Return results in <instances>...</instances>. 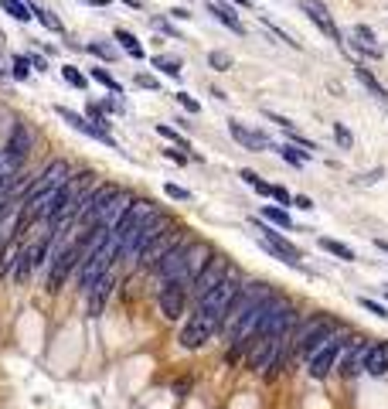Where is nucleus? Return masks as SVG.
Segmentation results:
<instances>
[{"label": "nucleus", "mask_w": 388, "mask_h": 409, "mask_svg": "<svg viewBox=\"0 0 388 409\" xmlns=\"http://www.w3.org/2000/svg\"><path fill=\"white\" fill-rule=\"evenodd\" d=\"M157 133L164 137V140H170L177 150H191V143H188V137H181L174 126H167V123H157Z\"/></svg>", "instance_id": "f704fd0d"}, {"label": "nucleus", "mask_w": 388, "mask_h": 409, "mask_svg": "<svg viewBox=\"0 0 388 409\" xmlns=\"http://www.w3.org/2000/svg\"><path fill=\"white\" fill-rule=\"evenodd\" d=\"M259 232H263V249H270L276 259H283V263H290V266H300V249L290 243L279 229H272V225H259Z\"/></svg>", "instance_id": "ddd939ff"}, {"label": "nucleus", "mask_w": 388, "mask_h": 409, "mask_svg": "<svg viewBox=\"0 0 388 409\" xmlns=\"http://www.w3.org/2000/svg\"><path fill=\"white\" fill-rule=\"evenodd\" d=\"M17 259H21V243H17V239L3 243V249H0V280H7V277L14 273Z\"/></svg>", "instance_id": "b1692460"}, {"label": "nucleus", "mask_w": 388, "mask_h": 409, "mask_svg": "<svg viewBox=\"0 0 388 409\" xmlns=\"http://www.w3.org/2000/svg\"><path fill=\"white\" fill-rule=\"evenodd\" d=\"M293 204H297V208H303V211H310L313 198H307V195H297V198H293Z\"/></svg>", "instance_id": "6e6d98bb"}, {"label": "nucleus", "mask_w": 388, "mask_h": 409, "mask_svg": "<svg viewBox=\"0 0 388 409\" xmlns=\"http://www.w3.org/2000/svg\"><path fill=\"white\" fill-rule=\"evenodd\" d=\"M300 7H303V14L310 17V21L320 28V31H324V35H327V38L344 48V35H341V28L334 24V17H330V10H327V3H324V0H300Z\"/></svg>", "instance_id": "2eb2a0df"}, {"label": "nucleus", "mask_w": 388, "mask_h": 409, "mask_svg": "<svg viewBox=\"0 0 388 409\" xmlns=\"http://www.w3.org/2000/svg\"><path fill=\"white\" fill-rule=\"evenodd\" d=\"M130 204H133V195L119 188L116 195L106 202V208L99 211V218H96V225H92V229H106V232H113V225H116L119 218L126 215V208H130Z\"/></svg>", "instance_id": "6ab92c4d"}, {"label": "nucleus", "mask_w": 388, "mask_h": 409, "mask_svg": "<svg viewBox=\"0 0 388 409\" xmlns=\"http://www.w3.org/2000/svg\"><path fill=\"white\" fill-rule=\"evenodd\" d=\"M119 259V239H113V236H106V243L99 245L96 252H89V259L78 266L76 280H78V290L82 293H89L92 286L99 284L109 270H113V263Z\"/></svg>", "instance_id": "7ed1b4c3"}, {"label": "nucleus", "mask_w": 388, "mask_h": 409, "mask_svg": "<svg viewBox=\"0 0 388 409\" xmlns=\"http://www.w3.org/2000/svg\"><path fill=\"white\" fill-rule=\"evenodd\" d=\"M150 24H154L157 31H164L167 38H177V41H181V35H177V28H174V24H170L167 17H160V14H157V17H150Z\"/></svg>", "instance_id": "a18cd8bd"}, {"label": "nucleus", "mask_w": 388, "mask_h": 409, "mask_svg": "<svg viewBox=\"0 0 388 409\" xmlns=\"http://www.w3.org/2000/svg\"><path fill=\"white\" fill-rule=\"evenodd\" d=\"M272 293V284H266V280H242V286H238V293H235L232 307L225 311V321H222V334L229 338L235 327H238V321L249 314V311H256L259 304H266Z\"/></svg>", "instance_id": "f03ea898"}, {"label": "nucleus", "mask_w": 388, "mask_h": 409, "mask_svg": "<svg viewBox=\"0 0 388 409\" xmlns=\"http://www.w3.org/2000/svg\"><path fill=\"white\" fill-rule=\"evenodd\" d=\"M334 140H337L341 150H351V147H354V137H351V130L344 123H334Z\"/></svg>", "instance_id": "c03bdc74"}, {"label": "nucleus", "mask_w": 388, "mask_h": 409, "mask_svg": "<svg viewBox=\"0 0 388 409\" xmlns=\"http://www.w3.org/2000/svg\"><path fill=\"white\" fill-rule=\"evenodd\" d=\"M31 14L38 17V21L44 24V28H48V31H62V21H58V17H55L51 10H44V7H31Z\"/></svg>", "instance_id": "79ce46f5"}, {"label": "nucleus", "mask_w": 388, "mask_h": 409, "mask_svg": "<svg viewBox=\"0 0 388 409\" xmlns=\"http://www.w3.org/2000/svg\"><path fill=\"white\" fill-rule=\"evenodd\" d=\"M150 65H154V69H160L164 76H174V79H177V76H181V69H184V62H181L177 55H154V58H150Z\"/></svg>", "instance_id": "c85d7f7f"}, {"label": "nucleus", "mask_w": 388, "mask_h": 409, "mask_svg": "<svg viewBox=\"0 0 388 409\" xmlns=\"http://www.w3.org/2000/svg\"><path fill=\"white\" fill-rule=\"evenodd\" d=\"M85 51H89V55H96V58H103V62H116V48H113V44H109V41H103V38H96V41H89V44H85Z\"/></svg>", "instance_id": "2f4dec72"}, {"label": "nucleus", "mask_w": 388, "mask_h": 409, "mask_svg": "<svg viewBox=\"0 0 388 409\" xmlns=\"http://www.w3.org/2000/svg\"><path fill=\"white\" fill-rule=\"evenodd\" d=\"M242 181H245L249 188H256L259 195H266V198H272V184H270V181H263V177H259L256 171H249V167H245V171H242Z\"/></svg>", "instance_id": "e433bc0d"}, {"label": "nucleus", "mask_w": 388, "mask_h": 409, "mask_svg": "<svg viewBox=\"0 0 388 409\" xmlns=\"http://www.w3.org/2000/svg\"><path fill=\"white\" fill-rule=\"evenodd\" d=\"M286 341H290V338H283V334H263V338H252V341H249V348H245V358H242V362H245V368H249V372H256V375H259V372H266L272 358L286 348Z\"/></svg>", "instance_id": "0eeeda50"}, {"label": "nucleus", "mask_w": 388, "mask_h": 409, "mask_svg": "<svg viewBox=\"0 0 388 409\" xmlns=\"http://www.w3.org/2000/svg\"><path fill=\"white\" fill-rule=\"evenodd\" d=\"M320 249H327L330 256H337V259H344V263H354V249L351 245H344V243H337V239H320Z\"/></svg>", "instance_id": "72a5a7b5"}, {"label": "nucleus", "mask_w": 388, "mask_h": 409, "mask_svg": "<svg viewBox=\"0 0 388 409\" xmlns=\"http://www.w3.org/2000/svg\"><path fill=\"white\" fill-rule=\"evenodd\" d=\"M354 76L361 79V85H364V89L371 92V96H378L382 103H388V92H385V85H382V82L375 79V76H371V72H368L364 65H358V69H354Z\"/></svg>", "instance_id": "cd10ccee"}, {"label": "nucleus", "mask_w": 388, "mask_h": 409, "mask_svg": "<svg viewBox=\"0 0 388 409\" xmlns=\"http://www.w3.org/2000/svg\"><path fill=\"white\" fill-rule=\"evenodd\" d=\"M28 62H31V69H38V72H44V69H48V62H44L41 55H28Z\"/></svg>", "instance_id": "4d7b16f0"}, {"label": "nucleus", "mask_w": 388, "mask_h": 409, "mask_svg": "<svg viewBox=\"0 0 388 409\" xmlns=\"http://www.w3.org/2000/svg\"><path fill=\"white\" fill-rule=\"evenodd\" d=\"M368 348H371V338L364 334H348L344 345H341V358H337V372L344 378H358L364 375V358H368Z\"/></svg>", "instance_id": "6e6552de"}, {"label": "nucleus", "mask_w": 388, "mask_h": 409, "mask_svg": "<svg viewBox=\"0 0 388 409\" xmlns=\"http://www.w3.org/2000/svg\"><path fill=\"white\" fill-rule=\"evenodd\" d=\"M351 331L348 327H341V331H334L317 351H313L310 358H307V375L310 378H327L334 368H337V358H341V345H344V338H348Z\"/></svg>", "instance_id": "39448f33"}, {"label": "nucleus", "mask_w": 388, "mask_h": 409, "mask_svg": "<svg viewBox=\"0 0 388 409\" xmlns=\"http://www.w3.org/2000/svg\"><path fill=\"white\" fill-rule=\"evenodd\" d=\"M263 218H266V222H272L276 229H286V232L293 229V218H290V211H286V208H276V204H263Z\"/></svg>", "instance_id": "c756f323"}, {"label": "nucleus", "mask_w": 388, "mask_h": 409, "mask_svg": "<svg viewBox=\"0 0 388 409\" xmlns=\"http://www.w3.org/2000/svg\"><path fill=\"white\" fill-rule=\"evenodd\" d=\"M123 3L133 7V10H143V7H147V0H123Z\"/></svg>", "instance_id": "052dcab7"}, {"label": "nucleus", "mask_w": 388, "mask_h": 409, "mask_svg": "<svg viewBox=\"0 0 388 409\" xmlns=\"http://www.w3.org/2000/svg\"><path fill=\"white\" fill-rule=\"evenodd\" d=\"M0 76H10V58L0 55Z\"/></svg>", "instance_id": "bf43d9fd"}, {"label": "nucleus", "mask_w": 388, "mask_h": 409, "mask_svg": "<svg viewBox=\"0 0 388 409\" xmlns=\"http://www.w3.org/2000/svg\"><path fill=\"white\" fill-rule=\"evenodd\" d=\"M266 120H272L279 130H283V133H286V130H293V120H286V116H279V113H272V110L266 113Z\"/></svg>", "instance_id": "864d4df0"}, {"label": "nucleus", "mask_w": 388, "mask_h": 409, "mask_svg": "<svg viewBox=\"0 0 388 409\" xmlns=\"http://www.w3.org/2000/svg\"><path fill=\"white\" fill-rule=\"evenodd\" d=\"M164 191H167L174 202H191V191H188V188H181V184H174V181H167V184H164Z\"/></svg>", "instance_id": "49530a36"}, {"label": "nucleus", "mask_w": 388, "mask_h": 409, "mask_svg": "<svg viewBox=\"0 0 388 409\" xmlns=\"http://www.w3.org/2000/svg\"><path fill=\"white\" fill-rule=\"evenodd\" d=\"M272 198H276L279 204H293V195H290L283 184H272Z\"/></svg>", "instance_id": "8fccbe9b"}, {"label": "nucleus", "mask_w": 388, "mask_h": 409, "mask_svg": "<svg viewBox=\"0 0 388 409\" xmlns=\"http://www.w3.org/2000/svg\"><path fill=\"white\" fill-rule=\"evenodd\" d=\"M89 79H96L99 85H106L113 96H119V92H123V82H119L116 76L109 72V69H89Z\"/></svg>", "instance_id": "7c9ffc66"}, {"label": "nucleus", "mask_w": 388, "mask_h": 409, "mask_svg": "<svg viewBox=\"0 0 388 409\" xmlns=\"http://www.w3.org/2000/svg\"><path fill=\"white\" fill-rule=\"evenodd\" d=\"M259 21H263V24H266V28H270V31H272V35H276L279 41H286L290 48H297V51H300V41L293 38V35H290V31H286L283 24H276V21H272L270 14H263V10H259Z\"/></svg>", "instance_id": "473e14b6"}, {"label": "nucleus", "mask_w": 388, "mask_h": 409, "mask_svg": "<svg viewBox=\"0 0 388 409\" xmlns=\"http://www.w3.org/2000/svg\"><path fill=\"white\" fill-rule=\"evenodd\" d=\"M286 137H290V143H293V147H300V150H303V154H310V157H313V150H320V147H317L313 140H307L297 126H293V130H286Z\"/></svg>", "instance_id": "ea45409f"}, {"label": "nucleus", "mask_w": 388, "mask_h": 409, "mask_svg": "<svg viewBox=\"0 0 388 409\" xmlns=\"http://www.w3.org/2000/svg\"><path fill=\"white\" fill-rule=\"evenodd\" d=\"M154 211H157V204H154V202H147V198H133V204L126 208V215H123L116 225H113V232H109V236L123 243V239H126V236H130V232H133V229H136V225H140L143 218H150Z\"/></svg>", "instance_id": "4468645a"}, {"label": "nucleus", "mask_w": 388, "mask_h": 409, "mask_svg": "<svg viewBox=\"0 0 388 409\" xmlns=\"http://www.w3.org/2000/svg\"><path fill=\"white\" fill-rule=\"evenodd\" d=\"M28 150H31V133H28V126L24 123H14V130H10V137H7V147H3V154L10 157V161H24L28 157Z\"/></svg>", "instance_id": "aec40b11"}, {"label": "nucleus", "mask_w": 388, "mask_h": 409, "mask_svg": "<svg viewBox=\"0 0 388 409\" xmlns=\"http://www.w3.org/2000/svg\"><path fill=\"white\" fill-rule=\"evenodd\" d=\"M55 113H58L62 120L69 123L72 130H78L82 137H89V140H99V143H106V147H113V150H116V140H113V137H109L106 130H99L96 123H89L85 116H78L76 110H69V106H62V103H58V106H55Z\"/></svg>", "instance_id": "f3484780"}, {"label": "nucleus", "mask_w": 388, "mask_h": 409, "mask_svg": "<svg viewBox=\"0 0 388 409\" xmlns=\"http://www.w3.org/2000/svg\"><path fill=\"white\" fill-rule=\"evenodd\" d=\"M211 338H218V327L211 324V321H204V317H197V314H191V317L184 321V327H181V334H177L181 348H188V351L204 348Z\"/></svg>", "instance_id": "f8f14e48"}, {"label": "nucleus", "mask_w": 388, "mask_h": 409, "mask_svg": "<svg viewBox=\"0 0 388 409\" xmlns=\"http://www.w3.org/2000/svg\"><path fill=\"white\" fill-rule=\"evenodd\" d=\"M62 79L69 82L72 89H85V85H89V76H82L76 65H65V69H62Z\"/></svg>", "instance_id": "a19ab883"}, {"label": "nucleus", "mask_w": 388, "mask_h": 409, "mask_svg": "<svg viewBox=\"0 0 388 409\" xmlns=\"http://www.w3.org/2000/svg\"><path fill=\"white\" fill-rule=\"evenodd\" d=\"M375 245H378V249H385V252H388V243H385V239H375Z\"/></svg>", "instance_id": "0e129e2a"}, {"label": "nucleus", "mask_w": 388, "mask_h": 409, "mask_svg": "<svg viewBox=\"0 0 388 409\" xmlns=\"http://www.w3.org/2000/svg\"><path fill=\"white\" fill-rule=\"evenodd\" d=\"M85 120H89V123H96V126H99V130H109V120H106V116H103V110H99V106H96V103H92V99H89V103H85Z\"/></svg>", "instance_id": "37998d69"}, {"label": "nucleus", "mask_w": 388, "mask_h": 409, "mask_svg": "<svg viewBox=\"0 0 388 409\" xmlns=\"http://www.w3.org/2000/svg\"><path fill=\"white\" fill-rule=\"evenodd\" d=\"M208 14L218 21V24H225V28H232L235 35H245V28H242V21L235 17L232 7H225V3H208Z\"/></svg>", "instance_id": "393cba45"}, {"label": "nucleus", "mask_w": 388, "mask_h": 409, "mask_svg": "<svg viewBox=\"0 0 388 409\" xmlns=\"http://www.w3.org/2000/svg\"><path fill=\"white\" fill-rule=\"evenodd\" d=\"M99 110H109V113H123V103H119V99H113V96H106Z\"/></svg>", "instance_id": "5fc2aeb1"}, {"label": "nucleus", "mask_w": 388, "mask_h": 409, "mask_svg": "<svg viewBox=\"0 0 388 409\" xmlns=\"http://www.w3.org/2000/svg\"><path fill=\"white\" fill-rule=\"evenodd\" d=\"M0 10H3V14H10L14 21H21V24H28V21L35 17L28 0H0Z\"/></svg>", "instance_id": "bb28decb"}, {"label": "nucleus", "mask_w": 388, "mask_h": 409, "mask_svg": "<svg viewBox=\"0 0 388 409\" xmlns=\"http://www.w3.org/2000/svg\"><path fill=\"white\" fill-rule=\"evenodd\" d=\"M136 85H140V89H150V92H157V89H160V82H157L154 76H147V72H140V76H136Z\"/></svg>", "instance_id": "3c124183"}, {"label": "nucleus", "mask_w": 388, "mask_h": 409, "mask_svg": "<svg viewBox=\"0 0 388 409\" xmlns=\"http://www.w3.org/2000/svg\"><path fill=\"white\" fill-rule=\"evenodd\" d=\"M174 99H177V103H181V106H184L188 113H201V103L194 99L191 92H174Z\"/></svg>", "instance_id": "de8ad7c7"}, {"label": "nucleus", "mask_w": 388, "mask_h": 409, "mask_svg": "<svg viewBox=\"0 0 388 409\" xmlns=\"http://www.w3.org/2000/svg\"><path fill=\"white\" fill-rule=\"evenodd\" d=\"M364 372L368 375H385L388 372V341H371L368 358H364Z\"/></svg>", "instance_id": "5701e85b"}, {"label": "nucleus", "mask_w": 388, "mask_h": 409, "mask_svg": "<svg viewBox=\"0 0 388 409\" xmlns=\"http://www.w3.org/2000/svg\"><path fill=\"white\" fill-rule=\"evenodd\" d=\"M82 3H92V7H106L109 0H82Z\"/></svg>", "instance_id": "680f3d73"}, {"label": "nucleus", "mask_w": 388, "mask_h": 409, "mask_svg": "<svg viewBox=\"0 0 388 409\" xmlns=\"http://www.w3.org/2000/svg\"><path fill=\"white\" fill-rule=\"evenodd\" d=\"M341 321L337 317H330V314H313V317H300V324L293 327V334H290V355H293V362L300 358V362H307L313 351L334 334V331H341Z\"/></svg>", "instance_id": "f257e3e1"}, {"label": "nucleus", "mask_w": 388, "mask_h": 409, "mask_svg": "<svg viewBox=\"0 0 388 409\" xmlns=\"http://www.w3.org/2000/svg\"><path fill=\"white\" fill-rule=\"evenodd\" d=\"M10 76L17 82H24L28 76H31V62H28V55H14L10 58Z\"/></svg>", "instance_id": "58836bf2"}, {"label": "nucleus", "mask_w": 388, "mask_h": 409, "mask_svg": "<svg viewBox=\"0 0 388 409\" xmlns=\"http://www.w3.org/2000/svg\"><path fill=\"white\" fill-rule=\"evenodd\" d=\"M170 17H177V21H188V17H191V10H188V7H174V10H170Z\"/></svg>", "instance_id": "13d9d810"}, {"label": "nucleus", "mask_w": 388, "mask_h": 409, "mask_svg": "<svg viewBox=\"0 0 388 409\" xmlns=\"http://www.w3.org/2000/svg\"><path fill=\"white\" fill-rule=\"evenodd\" d=\"M188 286L181 284V280H167V284L157 286V307H160V314L167 317V321H177V317H184V311H188Z\"/></svg>", "instance_id": "1a4fd4ad"}, {"label": "nucleus", "mask_w": 388, "mask_h": 409, "mask_svg": "<svg viewBox=\"0 0 388 409\" xmlns=\"http://www.w3.org/2000/svg\"><path fill=\"white\" fill-rule=\"evenodd\" d=\"M177 239H181V232H177L174 225H170L167 232H160L154 243H150L147 249H143V252H140V256H136V259H133V263H136V270H154L157 263H160V259L167 256V249L177 243Z\"/></svg>", "instance_id": "dca6fc26"}, {"label": "nucleus", "mask_w": 388, "mask_h": 409, "mask_svg": "<svg viewBox=\"0 0 388 409\" xmlns=\"http://www.w3.org/2000/svg\"><path fill=\"white\" fill-rule=\"evenodd\" d=\"M229 273H232V263H229V259H225L222 252H215V256H211V259L204 263V270H201V273L194 277V284L188 286V300H191V304L204 300V297H208V293H211L215 286H218L222 280H225V277H229Z\"/></svg>", "instance_id": "423d86ee"}, {"label": "nucleus", "mask_w": 388, "mask_h": 409, "mask_svg": "<svg viewBox=\"0 0 388 409\" xmlns=\"http://www.w3.org/2000/svg\"><path fill=\"white\" fill-rule=\"evenodd\" d=\"M191 243H194V239L181 236L177 243L167 249V256H164V259L154 266V277L160 280V284H167V280H177V277H181V270H184V256H188Z\"/></svg>", "instance_id": "9b49d317"}, {"label": "nucleus", "mask_w": 388, "mask_h": 409, "mask_svg": "<svg viewBox=\"0 0 388 409\" xmlns=\"http://www.w3.org/2000/svg\"><path fill=\"white\" fill-rule=\"evenodd\" d=\"M113 286H116V273L109 270V273H106L99 284L85 293V297H89V314H99V311H103V304H106V297L113 293Z\"/></svg>", "instance_id": "4be33fe9"}, {"label": "nucleus", "mask_w": 388, "mask_h": 409, "mask_svg": "<svg viewBox=\"0 0 388 409\" xmlns=\"http://www.w3.org/2000/svg\"><path fill=\"white\" fill-rule=\"evenodd\" d=\"M164 157H167V161H174V164H188V154H184V150H177V147H167V150H164Z\"/></svg>", "instance_id": "603ef678"}, {"label": "nucleus", "mask_w": 388, "mask_h": 409, "mask_svg": "<svg viewBox=\"0 0 388 409\" xmlns=\"http://www.w3.org/2000/svg\"><path fill=\"white\" fill-rule=\"evenodd\" d=\"M229 133H232V137L242 143V147H245V150H266V147H270V137H266V133L249 130L245 123H238V120L229 123Z\"/></svg>", "instance_id": "412c9836"}, {"label": "nucleus", "mask_w": 388, "mask_h": 409, "mask_svg": "<svg viewBox=\"0 0 388 409\" xmlns=\"http://www.w3.org/2000/svg\"><path fill=\"white\" fill-rule=\"evenodd\" d=\"M232 3H238V7H252V0H232Z\"/></svg>", "instance_id": "e2e57ef3"}, {"label": "nucleus", "mask_w": 388, "mask_h": 409, "mask_svg": "<svg viewBox=\"0 0 388 409\" xmlns=\"http://www.w3.org/2000/svg\"><path fill=\"white\" fill-rule=\"evenodd\" d=\"M113 38H116L119 44L126 48V55H130V58H136V62H143V58H147L143 44H140V38H136L133 31H126V28H116V35H113Z\"/></svg>", "instance_id": "a878e982"}, {"label": "nucleus", "mask_w": 388, "mask_h": 409, "mask_svg": "<svg viewBox=\"0 0 388 409\" xmlns=\"http://www.w3.org/2000/svg\"><path fill=\"white\" fill-rule=\"evenodd\" d=\"M279 157L286 164H293V167H303V164L310 161V154H303V150L293 147V143H283V147H279Z\"/></svg>", "instance_id": "c9c22d12"}, {"label": "nucleus", "mask_w": 388, "mask_h": 409, "mask_svg": "<svg viewBox=\"0 0 388 409\" xmlns=\"http://www.w3.org/2000/svg\"><path fill=\"white\" fill-rule=\"evenodd\" d=\"M208 65L215 72H232V55L222 51V48H215V51H208Z\"/></svg>", "instance_id": "4c0bfd02"}, {"label": "nucleus", "mask_w": 388, "mask_h": 409, "mask_svg": "<svg viewBox=\"0 0 388 409\" xmlns=\"http://www.w3.org/2000/svg\"><path fill=\"white\" fill-rule=\"evenodd\" d=\"M170 225H174V222H170V215L157 208L150 218H143V222H140V225H136V229H133L123 243H119V259H136V256H140L147 245L154 243L160 232H167Z\"/></svg>", "instance_id": "20e7f679"}, {"label": "nucleus", "mask_w": 388, "mask_h": 409, "mask_svg": "<svg viewBox=\"0 0 388 409\" xmlns=\"http://www.w3.org/2000/svg\"><path fill=\"white\" fill-rule=\"evenodd\" d=\"M361 307H364L368 314H375V317H382V321H385V317H388V311H385V307H382V304H378V300H368V297H361Z\"/></svg>", "instance_id": "09e8293b"}, {"label": "nucleus", "mask_w": 388, "mask_h": 409, "mask_svg": "<svg viewBox=\"0 0 388 409\" xmlns=\"http://www.w3.org/2000/svg\"><path fill=\"white\" fill-rule=\"evenodd\" d=\"M211 256H215V249H211V245H208V243H197V239H194L191 249H188V256H184V270H181V277H177V280H181L184 286H191L194 277L204 270V263H208Z\"/></svg>", "instance_id": "a211bd4d"}, {"label": "nucleus", "mask_w": 388, "mask_h": 409, "mask_svg": "<svg viewBox=\"0 0 388 409\" xmlns=\"http://www.w3.org/2000/svg\"><path fill=\"white\" fill-rule=\"evenodd\" d=\"M69 177H72V167H69V161L55 157V161H48V164H44V171H41L38 177L31 181L28 195H44V191H62ZM28 195H24V198H28Z\"/></svg>", "instance_id": "9d476101"}]
</instances>
